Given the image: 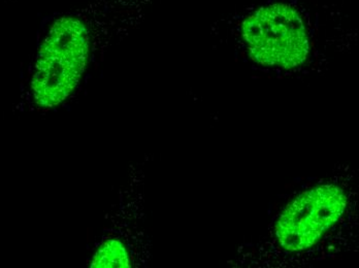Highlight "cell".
<instances>
[{
	"instance_id": "277c9868",
	"label": "cell",
	"mask_w": 359,
	"mask_h": 268,
	"mask_svg": "<svg viewBox=\"0 0 359 268\" xmlns=\"http://www.w3.org/2000/svg\"><path fill=\"white\" fill-rule=\"evenodd\" d=\"M91 267H130L126 246L118 239L104 241L94 254Z\"/></svg>"
},
{
	"instance_id": "7a4b0ae2",
	"label": "cell",
	"mask_w": 359,
	"mask_h": 268,
	"mask_svg": "<svg viewBox=\"0 0 359 268\" xmlns=\"http://www.w3.org/2000/svg\"><path fill=\"white\" fill-rule=\"evenodd\" d=\"M241 38L249 56L262 66L294 69L305 64L310 36L299 10L275 2L254 10L241 25Z\"/></svg>"
},
{
	"instance_id": "3957f363",
	"label": "cell",
	"mask_w": 359,
	"mask_h": 268,
	"mask_svg": "<svg viewBox=\"0 0 359 268\" xmlns=\"http://www.w3.org/2000/svg\"><path fill=\"white\" fill-rule=\"evenodd\" d=\"M347 206V194L339 185L324 183L303 192L278 218L273 241L283 252H305L340 221Z\"/></svg>"
},
{
	"instance_id": "6da1fadb",
	"label": "cell",
	"mask_w": 359,
	"mask_h": 268,
	"mask_svg": "<svg viewBox=\"0 0 359 268\" xmlns=\"http://www.w3.org/2000/svg\"><path fill=\"white\" fill-rule=\"evenodd\" d=\"M89 34L76 17L57 20L46 36L32 78L34 99L43 108L65 101L78 86L86 69Z\"/></svg>"
}]
</instances>
